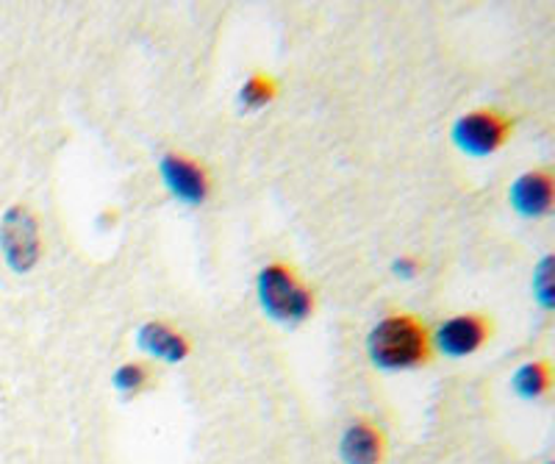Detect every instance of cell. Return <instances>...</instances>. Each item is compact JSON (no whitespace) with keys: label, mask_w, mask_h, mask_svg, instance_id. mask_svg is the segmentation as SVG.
Wrapping results in <instances>:
<instances>
[{"label":"cell","mask_w":555,"mask_h":464,"mask_svg":"<svg viewBox=\"0 0 555 464\" xmlns=\"http://www.w3.org/2000/svg\"><path fill=\"white\" fill-rule=\"evenodd\" d=\"M550 284H553V259L544 256L542 265H539L537 273H533V293H537V300L544 309L553 306V289H550Z\"/></svg>","instance_id":"4fadbf2b"},{"label":"cell","mask_w":555,"mask_h":464,"mask_svg":"<svg viewBox=\"0 0 555 464\" xmlns=\"http://www.w3.org/2000/svg\"><path fill=\"white\" fill-rule=\"evenodd\" d=\"M391 270L400 275V279H414L420 273V261L414 256H400V259L391 261Z\"/></svg>","instance_id":"5bb4252c"},{"label":"cell","mask_w":555,"mask_h":464,"mask_svg":"<svg viewBox=\"0 0 555 464\" xmlns=\"http://www.w3.org/2000/svg\"><path fill=\"white\" fill-rule=\"evenodd\" d=\"M137 343L147 357L165 364H181L192 353L190 337L183 331H178L176 325L165 323V320H147L139 328Z\"/></svg>","instance_id":"9c48e42d"},{"label":"cell","mask_w":555,"mask_h":464,"mask_svg":"<svg viewBox=\"0 0 555 464\" xmlns=\"http://www.w3.org/2000/svg\"><path fill=\"white\" fill-rule=\"evenodd\" d=\"M0 245L7 250V261L17 273H28L42 256L37 217L28 206H12L0 223Z\"/></svg>","instance_id":"5b68a950"},{"label":"cell","mask_w":555,"mask_h":464,"mask_svg":"<svg viewBox=\"0 0 555 464\" xmlns=\"http://www.w3.org/2000/svg\"><path fill=\"white\" fill-rule=\"evenodd\" d=\"M366 357L378 370L403 373V370L425 368L434 359L430 328L423 318L409 312L386 314L373 325L366 337Z\"/></svg>","instance_id":"6da1fadb"},{"label":"cell","mask_w":555,"mask_h":464,"mask_svg":"<svg viewBox=\"0 0 555 464\" xmlns=\"http://www.w3.org/2000/svg\"><path fill=\"white\" fill-rule=\"evenodd\" d=\"M514 134V117L500 112L492 106H480L461 115L453 123V145L467 156L475 159H483V156H492L500 147L508 142V137Z\"/></svg>","instance_id":"3957f363"},{"label":"cell","mask_w":555,"mask_h":464,"mask_svg":"<svg viewBox=\"0 0 555 464\" xmlns=\"http://www.w3.org/2000/svg\"><path fill=\"white\" fill-rule=\"evenodd\" d=\"M261 312L275 323H306L314 314V289L286 261H270L256 279Z\"/></svg>","instance_id":"7a4b0ae2"},{"label":"cell","mask_w":555,"mask_h":464,"mask_svg":"<svg viewBox=\"0 0 555 464\" xmlns=\"http://www.w3.org/2000/svg\"><path fill=\"white\" fill-rule=\"evenodd\" d=\"M492 318L480 312H461L430 331V343H434V353H442L448 359H464L478 353L492 339Z\"/></svg>","instance_id":"277c9868"},{"label":"cell","mask_w":555,"mask_h":464,"mask_svg":"<svg viewBox=\"0 0 555 464\" xmlns=\"http://www.w3.org/2000/svg\"><path fill=\"white\" fill-rule=\"evenodd\" d=\"M555 201V181L547 167L522 172L508 190V204L522 217H544L550 215Z\"/></svg>","instance_id":"ba28073f"},{"label":"cell","mask_w":555,"mask_h":464,"mask_svg":"<svg viewBox=\"0 0 555 464\" xmlns=\"http://www.w3.org/2000/svg\"><path fill=\"white\" fill-rule=\"evenodd\" d=\"M158 172H162V181L170 190V195L181 204L203 206L211 195V176L203 167V162L192 159L186 153H165L158 162Z\"/></svg>","instance_id":"8992f818"},{"label":"cell","mask_w":555,"mask_h":464,"mask_svg":"<svg viewBox=\"0 0 555 464\" xmlns=\"http://www.w3.org/2000/svg\"><path fill=\"white\" fill-rule=\"evenodd\" d=\"M156 384V370L145 359H133V362H122L120 368L112 373V387L122 395V398H139L142 392Z\"/></svg>","instance_id":"8fae6325"},{"label":"cell","mask_w":555,"mask_h":464,"mask_svg":"<svg viewBox=\"0 0 555 464\" xmlns=\"http://www.w3.org/2000/svg\"><path fill=\"white\" fill-rule=\"evenodd\" d=\"M389 442L384 428L370 417H353L339 437L341 464H386Z\"/></svg>","instance_id":"52a82bcc"},{"label":"cell","mask_w":555,"mask_h":464,"mask_svg":"<svg viewBox=\"0 0 555 464\" xmlns=\"http://www.w3.org/2000/svg\"><path fill=\"white\" fill-rule=\"evenodd\" d=\"M512 387L522 401H539V398L550 395V389H553V370H550L547 359L525 362L522 368L514 373Z\"/></svg>","instance_id":"30bf717a"},{"label":"cell","mask_w":555,"mask_h":464,"mask_svg":"<svg viewBox=\"0 0 555 464\" xmlns=\"http://www.w3.org/2000/svg\"><path fill=\"white\" fill-rule=\"evenodd\" d=\"M547 464H553V462H547Z\"/></svg>","instance_id":"9a60e30c"},{"label":"cell","mask_w":555,"mask_h":464,"mask_svg":"<svg viewBox=\"0 0 555 464\" xmlns=\"http://www.w3.org/2000/svg\"><path fill=\"white\" fill-rule=\"evenodd\" d=\"M275 95H278V83L270 73H250V76L245 78V83H242L240 103L242 108H247V112H259V108H264L267 103L275 101Z\"/></svg>","instance_id":"7c38bea8"}]
</instances>
